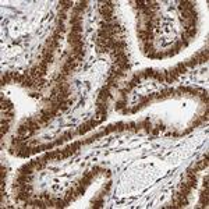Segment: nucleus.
I'll list each match as a JSON object with an SVG mask.
<instances>
[{"mask_svg": "<svg viewBox=\"0 0 209 209\" xmlns=\"http://www.w3.org/2000/svg\"><path fill=\"white\" fill-rule=\"evenodd\" d=\"M1 110L6 112V110H14V103L11 100H8L7 98L1 96Z\"/></svg>", "mask_w": 209, "mask_h": 209, "instance_id": "nucleus-1", "label": "nucleus"}, {"mask_svg": "<svg viewBox=\"0 0 209 209\" xmlns=\"http://www.w3.org/2000/svg\"><path fill=\"white\" fill-rule=\"evenodd\" d=\"M116 110H120L121 112L124 107H127V100H123V99H119V100H116Z\"/></svg>", "mask_w": 209, "mask_h": 209, "instance_id": "nucleus-2", "label": "nucleus"}, {"mask_svg": "<svg viewBox=\"0 0 209 209\" xmlns=\"http://www.w3.org/2000/svg\"><path fill=\"white\" fill-rule=\"evenodd\" d=\"M70 32H74V34H82V24L70 25Z\"/></svg>", "mask_w": 209, "mask_h": 209, "instance_id": "nucleus-3", "label": "nucleus"}, {"mask_svg": "<svg viewBox=\"0 0 209 209\" xmlns=\"http://www.w3.org/2000/svg\"><path fill=\"white\" fill-rule=\"evenodd\" d=\"M31 96H32V98H41L39 93H31Z\"/></svg>", "mask_w": 209, "mask_h": 209, "instance_id": "nucleus-4", "label": "nucleus"}]
</instances>
